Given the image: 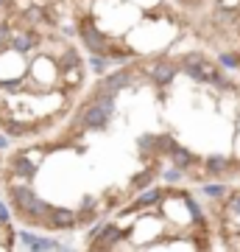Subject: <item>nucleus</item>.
<instances>
[{
  "instance_id": "0eeeda50",
  "label": "nucleus",
  "mask_w": 240,
  "mask_h": 252,
  "mask_svg": "<svg viewBox=\"0 0 240 252\" xmlns=\"http://www.w3.org/2000/svg\"><path fill=\"white\" fill-rule=\"evenodd\" d=\"M14 171H17L20 177H34L36 162L31 160V154H20L17 160H14Z\"/></svg>"
},
{
  "instance_id": "393cba45",
  "label": "nucleus",
  "mask_w": 240,
  "mask_h": 252,
  "mask_svg": "<svg viewBox=\"0 0 240 252\" xmlns=\"http://www.w3.org/2000/svg\"><path fill=\"white\" fill-rule=\"evenodd\" d=\"M73 56H76V54H64V59H62V64H73V62H76V59H73Z\"/></svg>"
},
{
  "instance_id": "2eb2a0df",
  "label": "nucleus",
  "mask_w": 240,
  "mask_h": 252,
  "mask_svg": "<svg viewBox=\"0 0 240 252\" xmlns=\"http://www.w3.org/2000/svg\"><path fill=\"white\" fill-rule=\"evenodd\" d=\"M223 185H218V182H213V185H204V193L207 196H213V199H218V196H223Z\"/></svg>"
},
{
  "instance_id": "a878e982",
  "label": "nucleus",
  "mask_w": 240,
  "mask_h": 252,
  "mask_svg": "<svg viewBox=\"0 0 240 252\" xmlns=\"http://www.w3.org/2000/svg\"><path fill=\"white\" fill-rule=\"evenodd\" d=\"M6 146H9V140H6V137L0 135V149H6Z\"/></svg>"
},
{
  "instance_id": "6ab92c4d",
  "label": "nucleus",
  "mask_w": 240,
  "mask_h": 252,
  "mask_svg": "<svg viewBox=\"0 0 240 252\" xmlns=\"http://www.w3.org/2000/svg\"><path fill=\"white\" fill-rule=\"evenodd\" d=\"M221 62H223V64H232V67H235V64H238V59H235L232 54H223V56H221Z\"/></svg>"
},
{
  "instance_id": "b1692460",
  "label": "nucleus",
  "mask_w": 240,
  "mask_h": 252,
  "mask_svg": "<svg viewBox=\"0 0 240 252\" xmlns=\"http://www.w3.org/2000/svg\"><path fill=\"white\" fill-rule=\"evenodd\" d=\"M165 177H168V180H170V182H176V180H179V177H182V171H168V174H165Z\"/></svg>"
},
{
  "instance_id": "f03ea898",
  "label": "nucleus",
  "mask_w": 240,
  "mask_h": 252,
  "mask_svg": "<svg viewBox=\"0 0 240 252\" xmlns=\"http://www.w3.org/2000/svg\"><path fill=\"white\" fill-rule=\"evenodd\" d=\"M109 115H112V112H109V109L104 107V104L92 101V104H89V107L84 109V112H81L79 121H81L84 126H87V129H101V126H107Z\"/></svg>"
},
{
  "instance_id": "9d476101",
  "label": "nucleus",
  "mask_w": 240,
  "mask_h": 252,
  "mask_svg": "<svg viewBox=\"0 0 240 252\" xmlns=\"http://www.w3.org/2000/svg\"><path fill=\"white\" fill-rule=\"evenodd\" d=\"M226 165H229L226 157H207V171L221 174V171H226Z\"/></svg>"
},
{
  "instance_id": "aec40b11",
  "label": "nucleus",
  "mask_w": 240,
  "mask_h": 252,
  "mask_svg": "<svg viewBox=\"0 0 240 252\" xmlns=\"http://www.w3.org/2000/svg\"><path fill=\"white\" fill-rule=\"evenodd\" d=\"M0 221H9V207L0 202Z\"/></svg>"
},
{
  "instance_id": "9b49d317",
  "label": "nucleus",
  "mask_w": 240,
  "mask_h": 252,
  "mask_svg": "<svg viewBox=\"0 0 240 252\" xmlns=\"http://www.w3.org/2000/svg\"><path fill=\"white\" fill-rule=\"evenodd\" d=\"M26 213H28V216H45V213H51V210H48V205H45V202H42V199H31V205H28L26 207Z\"/></svg>"
},
{
  "instance_id": "6e6552de",
  "label": "nucleus",
  "mask_w": 240,
  "mask_h": 252,
  "mask_svg": "<svg viewBox=\"0 0 240 252\" xmlns=\"http://www.w3.org/2000/svg\"><path fill=\"white\" fill-rule=\"evenodd\" d=\"M34 196H36V193L31 188H14V190H11V199H14V205H17L23 213H26V207L31 205V199H34Z\"/></svg>"
},
{
  "instance_id": "7ed1b4c3",
  "label": "nucleus",
  "mask_w": 240,
  "mask_h": 252,
  "mask_svg": "<svg viewBox=\"0 0 240 252\" xmlns=\"http://www.w3.org/2000/svg\"><path fill=\"white\" fill-rule=\"evenodd\" d=\"M84 42H87L89 51H95V54H101L104 48H107V39H104V34H98L95 28H92V23H84Z\"/></svg>"
},
{
  "instance_id": "f8f14e48",
  "label": "nucleus",
  "mask_w": 240,
  "mask_h": 252,
  "mask_svg": "<svg viewBox=\"0 0 240 252\" xmlns=\"http://www.w3.org/2000/svg\"><path fill=\"white\" fill-rule=\"evenodd\" d=\"M34 42H36V39L31 34H17V36H14V51H20V54H23V51H31Z\"/></svg>"
},
{
  "instance_id": "4468645a",
  "label": "nucleus",
  "mask_w": 240,
  "mask_h": 252,
  "mask_svg": "<svg viewBox=\"0 0 240 252\" xmlns=\"http://www.w3.org/2000/svg\"><path fill=\"white\" fill-rule=\"evenodd\" d=\"M117 238H120V230H117V227H107V230H104V244H115Z\"/></svg>"
},
{
  "instance_id": "bb28decb",
  "label": "nucleus",
  "mask_w": 240,
  "mask_h": 252,
  "mask_svg": "<svg viewBox=\"0 0 240 252\" xmlns=\"http://www.w3.org/2000/svg\"><path fill=\"white\" fill-rule=\"evenodd\" d=\"M0 6H3V0H0Z\"/></svg>"
},
{
  "instance_id": "412c9836",
  "label": "nucleus",
  "mask_w": 240,
  "mask_h": 252,
  "mask_svg": "<svg viewBox=\"0 0 240 252\" xmlns=\"http://www.w3.org/2000/svg\"><path fill=\"white\" fill-rule=\"evenodd\" d=\"M20 84H23V81H20V79H14V81H6V84H3V87H6V90H17Z\"/></svg>"
},
{
  "instance_id": "39448f33",
  "label": "nucleus",
  "mask_w": 240,
  "mask_h": 252,
  "mask_svg": "<svg viewBox=\"0 0 240 252\" xmlns=\"http://www.w3.org/2000/svg\"><path fill=\"white\" fill-rule=\"evenodd\" d=\"M129 81H132V76H129V73H112L109 79L101 81V93H117L120 87H126Z\"/></svg>"
},
{
  "instance_id": "5701e85b",
  "label": "nucleus",
  "mask_w": 240,
  "mask_h": 252,
  "mask_svg": "<svg viewBox=\"0 0 240 252\" xmlns=\"http://www.w3.org/2000/svg\"><path fill=\"white\" fill-rule=\"evenodd\" d=\"M104 64H107V62H104V59H98V56L92 59V67H95V70H104Z\"/></svg>"
},
{
  "instance_id": "f3484780",
  "label": "nucleus",
  "mask_w": 240,
  "mask_h": 252,
  "mask_svg": "<svg viewBox=\"0 0 240 252\" xmlns=\"http://www.w3.org/2000/svg\"><path fill=\"white\" fill-rule=\"evenodd\" d=\"M185 202H187V207H190V213H193V219H196V221H201V207H198V205H196V202H193L190 196H185Z\"/></svg>"
},
{
  "instance_id": "423d86ee",
  "label": "nucleus",
  "mask_w": 240,
  "mask_h": 252,
  "mask_svg": "<svg viewBox=\"0 0 240 252\" xmlns=\"http://www.w3.org/2000/svg\"><path fill=\"white\" fill-rule=\"evenodd\" d=\"M173 76H176V67L170 62H157V67H154V81L157 84H168V81H173Z\"/></svg>"
},
{
  "instance_id": "dca6fc26",
  "label": "nucleus",
  "mask_w": 240,
  "mask_h": 252,
  "mask_svg": "<svg viewBox=\"0 0 240 252\" xmlns=\"http://www.w3.org/2000/svg\"><path fill=\"white\" fill-rule=\"evenodd\" d=\"M59 244L56 241H51V238H36V244H34V250H56Z\"/></svg>"
},
{
  "instance_id": "ddd939ff",
  "label": "nucleus",
  "mask_w": 240,
  "mask_h": 252,
  "mask_svg": "<svg viewBox=\"0 0 240 252\" xmlns=\"http://www.w3.org/2000/svg\"><path fill=\"white\" fill-rule=\"evenodd\" d=\"M160 196H162V190L148 188L145 193H140V199H137V205H154V202H160Z\"/></svg>"
},
{
  "instance_id": "a211bd4d",
  "label": "nucleus",
  "mask_w": 240,
  "mask_h": 252,
  "mask_svg": "<svg viewBox=\"0 0 240 252\" xmlns=\"http://www.w3.org/2000/svg\"><path fill=\"white\" fill-rule=\"evenodd\" d=\"M20 235H23V244H26V247H31V250H34V244H36V238H34V235H31V233H20Z\"/></svg>"
},
{
  "instance_id": "f257e3e1",
  "label": "nucleus",
  "mask_w": 240,
  "mask_h": 252,
  "mask_svg": "<svg viewBox=\"0 0 240 252\" xmlns=\"http://www.w3.org/2000/svg\"><path fill=\"white\" fill-rule=\"evenodd\" d=\"M185 73L187 76H193V79L198 81H213L215 76H218V70H215V64L210 62V59H204V56H198V54H190L185 56Z\"/></svg>"
},
{
  "instance_id": "20e7f679",
  "label": "nucleus",
  "mask_w": 240,
  "mask_h": 252,
  "mask_svg": "<svg viewBox=\"0 0 240 252\" xmlns=\"http://www.w3.org/2000/svg\"><path fill=\"white\" fill-rule=\"evenodd\" d=\"M76 221H79V216H76L73 210H67V207H56L53 213H51V224H53V227H62V230H67V227H76Z\"/></svg>"
},
{
  "instance_id": "1a4fd4ad",
  "label": "nucleus",
  "mask_w": 240,
  "mask_h": 252,
  "mask_svg": "<svg viewBox=\"0 0 240 252\" xmlns=\"http://www.w3.org/2000/svg\"><path fill=\"white\" fill-rule=\"evenodd\" d=\"M170 157H173V162H176L179 168H185V165L193 162V154L187 152V149H182V146H170Z\"/></svg>"
},
{
  "instance_id": "4be33fe9",
  "label": "nucleus",
  "mask_w": 240,
  "mask_h": 252,
  "mask_svg": "<svg viewBox=\"0 0 240 252\" xmlns=\"http://www.w3.org/2000/svg\"><path fill=\"white\" fill-rule=\"evenodd\" d=\"M79 79H81V73H79V70H76V73H73V70L67 73V81H70V84H73V81H76V84H79Z\"/></svg>"
}]
</instances>
